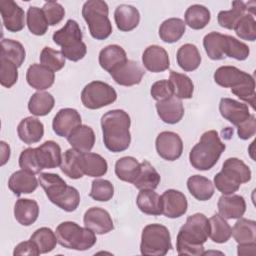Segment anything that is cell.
Listing matches in <instances>:
<instances>
[{
    "instance_id": "6da1fadb",
    "label": "cell",
    "mask_w": 256,
    "mask_h": 256,
    "mask_svg": "<svg viewBox=\"0 0 256 256\" xmlns=\"http://www.w3.org/2000/svg\"><path fill=\"white\" fill-rule=\"evenodd\" d=\"M210 232L209 219L202 213L189 216L180 228L176 238V249L179 255H204L203 244Z\"/></svg>"
},
{
    "instance_id": "7a4b0ae2",
    "label": "cell",
    "mask_w": 256,
    "mask_h": 256,
    "mask_svg": "<svg viewBox=\"0 0 256 256\" xmlns=\"http://www.w3.org/2000/svg\"><path fill=\"white\" fill-rule=\"evenodd\" d=\"M130 125V116L122 109L110 110L101 117L103 142L109 151L118 153L128 149L131 142Z\"/></svg>"
},
{
    "instance_id": "3957f363",
    "label": "cell",
    "mask_w": 256,
    "mask_h": 256,
    "mask_svg": "<svg viewBox=\"0 0 256 256\" xmlns=\"http://www.w3.org/2000/svg\"><path fill=\"white\" fill-rule=\"evenodd\" d=\"M214 81L221 87L231 88L239 99L247 102L254 109L255 80L252 75L235 66H221L214 72Z\"/></svg>"
},
{
    "instance_id": "277c9868",
    "label": "cell",
    "mask_w": 256,
    "mask_h": 256,
    "mask_svg": "<svg viewBox=\"0 0 256 256\" xmlns=\"http://www.w3.org/2000/svg\"><path fill=\"white\" fill-rule=\"evenodd\" d=\"M40 186L44 189L48 199L66 212H73L80 204L78 190L66 184V182L55 173H41L38 177Z\"/></svg>"
},
{
    "instance_id": "5b68a950",
    "label": "cell",
    "mask_w": 256,
    "mask_h": 256,
    "mask_svg": "<svg viewBox=\"0 0 256 256\" xmlns=\"http://www.w3.org/2000/svg\"><path fill=\"white\" fill-rule=\"evenodd\" d=\"M225 148L216 130L206 131L189 153L190 164L200 171L209 170L216 165Z\"/></svg>"
},
{
    "instance_id": "8992f818",
    "label": "cell",
    "mask_w": 256,
    "mask_h": 256,
    "mask_svg": "<svg viewBox=\"0 0 256 256\" xmlns=\"http://www.w3.org/2000/svg\"><path fill=\"white\" fill-rule=\"evenodd\" d=\"M250 180V168L242 160L231 157L224 161L222 170L214 176V186L223 195H230L238 191L241 184Z\"/></svg>"
},
{
    "instance_id": "52a82bcc",
    "label": "cell",
    "mask_w": 256,
    "mask_h": 256,
    "mask_svg": "<svg viewBox=\"0 0 256 256\" xmlns=\"http://www.w3.org/2000/svg\"><path fill=\"white\" fill-rule=\"evenodd\" d=\"M82 37L79 24L75 20L69 19L61 29L53 33L52 39L56 45L61 47V53L66 59L76 62L83 59L87 53V47L82 41Z\"/></svg>"
},
{
    "instance_id": "ba28073f",
    "label": "cell",
    "mask_w": 256,
    "mask_h": 256,
    "mask_svg": "<svg viewBox=\"0 0 256 256\" xmlns=\"http://www.w3.org/2000/svg\"><path fill=\"white\" fill-rule=\"evenodd\" d=\"M58 243L67 249L85 251L96 244L95 233L87 227H81L76 222L65 221L60 223L55 231Z\"/></svg>"
},
{
    "instance_id": "9c48e42d",
    "label": "cell",
    "mask_w": 256,
    "mask_h": 256,
    "mask_svg": "<svg viewBox=\"0 0 256 256\" xmlns=\"http://www.w3.org/2000/svg\"><path fill=\"white\" fill-rule=\"evenodd\" d=\"M109 8L105 1L88 0L82 7V16L86 21L91 36L96 40L107 39L112 33L108 18Z\"/></svg>"
},
{
    "instance_id": "30bf717a",
    "label": "cell",
    "mask_w": 256,
    "mask_h": 256,
    "mask_svg": "<svg viewBox=\"0 0 256 256\" xmlns=\"http://www.w3.org/2000/svg\"><path fill=\"white\" fill-rule=\"evenodd\" d=\"M171 249V236L167 227L157 223L144 227L140 243V252L142 255L164 256Z\"/></svg>"
},
{
    "instance_id": "8fae6325",
    "label": "cell",
    "mask_w": 256,
    "mask_h": 256,
    "mask_svg": "<svg viewBox=\"0 0 256 256\" xmlns=\"http://www.w3.org/2000/svg\"><path fill=\"white\" fill-rule=\"evenodd\" d=\"M117 93L115 89L102 81L88 83L81 92V102L84 107L95 110L108 106L115 102Z\"/></svg>"
},
{
    "instance_id": "7c38bea8",
    "label": "cell",
    "mask_w": 256,
    "mask_h": 256,
    "mask_svg": "<svg viewBox=\"0 0 256 256\" xmlns=\"http://www.w3.org/2000/svg\"><path fill=\"white\" fill-rule=\"evenodd\" d=\"M155 147L158 155L167 160H177L183 152V141L181 137L172 131H163L158 134Z\"/></svg>"
},
{
    "instance_id": "4fadbf2b",
    "label": "cell",
    "mask_w": 256,
    "mask_h": 256,
    "mask_svg": "<svg viewBox=\"0 0 256 256\" xmlns=\"http://www.w3.org/2000/svg\"><path fill=\"white\" fill-rule=\"evenodd\" d=\"M109 74L117 84L128 87L139 84L145 74V70L139 62L127 60Z\"/></svg>"
},
{
    "instance_id": "5bb4252c",
    "label": "cell",
    "mask_w": 256,
    "mask_h": 256,
    "mask_svg": "<svg viewBox=\"0 0 256 256\" xmlns=\"http://www.w3.org/2000/svg\"><path fill=\"white\" fill-rule=\"evenodd\" d=\"M162 214L167 218L175 219L187 212L188 202L186 196L175 189H168L161 195Z\"/></svg>"
},
{
    "instance_id": "9a60e30c",
    "label": "cell",
    "mask_w": 256,
    "mask_h": 256,
    "mask_svg": "<svg viewBox=\"0 0 256 256\" xmlns=\"http://www.w3.org/2000/svg\"><path fill=\"white\" fill-rule=\"evenodd\" d=\"M0 13L4 27L9 32H19L25 26L24 10L12 0L0 1Z\"/></svg>"
},
{
    "instance_id": "2e32d148",
    "label": "cell",
    "mask_w": 256,
    "mask_h": 256,
    "mask_svg": "<svg viewBox=\"0 0 256 256\" xmlns=\"http://www.w3.org/2000/svg\"><path fill=\"white\" fill-rule=\"evenodd\" d=\"M83 221L85 227L92 230L95 234H107L114 229L113 220L110 214L100 207L89 208L84 214Z\"/></svg>"
},
{
    "instance_id": "e0dca14e",
    "label": "cell",
    "mask_w": 256,
    "mask_h": 256,
    "mask_svg": "<svg viewBox=\"0 0 256 256\" xmlns=\"http://www.w3.org/2000/svg\"><path fill=\"white\" fill-rule=\"evenodd\" d=\"M81 116L76 109L62 108L56 113L52 128L56 135L67 138L75 128L81 125Z\"/></svg>"
},
{
    "instance_id": "ac0fdd59",
    "label": "cell",
    "mask_w": 256,
    "mask_h": 256,
    "mask_svg": "<svg viewBox=\"0 0 256 256\" xmlns=\"http://www.w3.org/2000/svg\"><path fill=\"white\" fill-rule=\"evenodd\" d=\"M142 63L148 71L153 73L163 72L170 66L167 51L159 45H150L144 50L142 54Z\"/></svg>"
},
{
    "instance_id": "d6986e66",
    "label": "cell",
    "mask_w": 256,
    "mask_h": 256,
    "mask_svg": "<svg viewBox=\"0 0 256 256\" xmlns=\"http://www.w3.org/2000/svg\"><path fill=\"white\" fill-rule=\"evenodd\" d=\"M221 116L235 126H238L250 117L249 108L245 103H241L231 98H222L219 103Z\"/></svg>"
},
{
    "instance_id": "ffe728a7",
    "label": "cell",
    "mask_w": 256,
    "mask_h": 256,
    "mask_svg": "<svg viewBox=\"0 0 256 256\" xmlns=\"http://www.w3.org/2000/svg\"><path fill=\"white\" fill-rule=\"evenodd\" d=\"M219 214L225 219L241 218L246 211V201L243 196L230 194L222 195L217 203Z\"/></svg>"
},
{
    "instance_id": "44dd1931",
    "label": "cell",
    "mask_w": 256,
    "mask_h": 256,
    "mask_svg": "<svg viewBox=\"0 0 256 256\" xmlns=\"http://www.w3.org/2000/svg\"><path fill=\"white\" fill-rule=\"evenodd\" d=\"M26 80L33 89L46 90L54 84L55 74L47 67L34 63L27 69Z\"/></svg>"
},
{
    "instance_id": "7402d4cb",
    "label": "cell",
    "mask_w": 256,
    "mask_h": 256,
    "mask_svg": "<svg viewBox=\"0 0 256 256\" xmlns=\"http://www.w3.org/2000/svg\"><path fill=\"white\" fill-rule=\"evenodd\" d=\"M19 139L27 145L39 142L44 135L43 123L32 116L26 117L20 121L17 127Z\"/></svg>"
},
{
    "instance_id": "603a6c76",
    "label": "cell",
    "mask_w": 256,
    "mask_h": 256,
    "mask_svg": "<svg viewBox=\"0 0 256 256\" xmlns=\"http://www.w3.org/2000/svg\"><path fill=\"white\" fill-rule=\"evenodd\" d=\"M34 175L35 174H32L22 169L14 172L8 180L9 189L16 196H20L21 194H30L34 192L37 189L39 183Z\"/></svg>"
},
{
    "instance_id": "cb8c5ba5",
    "label": "cell",
    "mask_w": 256,
    "mask_h": 256,
    "mask_svg": "<svg viewBox=\"0 0 256 256\" xmlns=\"http://www.w3.org/2000/svg\"><path fill=\"white\" fill-rule=\"evenodd\" d=\"M157 114L160 119L167 124H176L184 116V106L181 99L171 97L167 100L156 103Z\"/></svg>"
},
{
    "instance_id": "d4e9b609",
    "label": "cell",
    "mask_w": 256,
    "mask_h": 256,
    "mask_svg": "<svg viewBox=\"0 0 256 256\" xmlns=\"http://www.w3.org/2000/svg\"><path fill=\"white\" fill-rule=\"evenodd\" d=\"M36 152L42 169H54L61 165V148L55 141H45L36 148Z\"/></svg>"
},
{
    "instance_id": "484cf974",
    "label": "cell",
    "mask_w": 256,
    "mask_h": 256,
    "mask_svg": "<svg viewBox=\"0 0 256 256\" xmlns=\"http://www.w3.org/2000/svg\"><path fill=\"white\" fill-rule=\"evenodd\" d=\"M67 141L72 148L81 153H87L94 147L95 133L90 126L81 124L68 135Z\"/></svg>"
},
{
    "instance_id": "4316f807",
    "label": "cell",
    "mask_w": 256,
    "mask_h": 256,
    "mask_svg": "<svg viewBox=\"0 0 256 256\" xmlns=\"http://www.w3.org/2000/svg\"><path fill=\"white\" fill-rule=\"evenodd\" d=\"M114 19L120 31L128 32L135 29L140 22V13L137 8L128 4L117 6L114 12Z\"/></svg>"
},
{
    "instance_id": "83f0119b",
    "label": "cell",
    "mask_w": 256,
    "mask_h": 256,
    "mask_svg": "<svg viewBox=\"0 0 256 256\" xmlns=\"http://www.w3.org/2000/svg\"><path fill=\"white\" fill-rule=\"evenodd\" d=\"M255 6L249 7V3H244L243 1H233L232 2V9L227 11H220L217 16L218 24L226 29L232 30L234 29L235 24L238 20L246 14V12L250 11V14L254 15Z\"/></svg>"
},
{
    "instance_id": "f1b7e54d",
    "label": "cell",
    "mask_w": 256,
    "mask_h": 256,
    "mask_svg": "<svg viewBox=\"0 0 256 256\" xmlns=\"http://www.w3.org/2000/svg\"><path fill=\"white\" fill-rule=\"evenodd\" d=\"M39 216V206L35 200L20 198L14 205V217L23 226L32 225Z\"/></svg>"
},
{
    "instance_id": "f546056e",
    "label": "cell",
    "mask_w": 256,
    "mask_h": 256,
    "mask_svg": "<svg viewBox=\"0 0 256 256\" xmlns=\"http://www.w3.org/2000/svg\"><path fill=\"white\" fill-rule=\"evenodd\" d=\"M127 54L125 50L116 44L108 45L99 53V64L102 69L110 73L112 70L126 62Z\"/></svg>"
},
{
    "instance_id": "4dcf8cb0",
    "label": "cell",
    "mask_w": 256,
    "mask_h": 256,
    "mask_svg": "<svg viewBox=\"0 0 256 256\" xmlns=\"http://www.w3.org/2000/svg\"><path fill=\"white\" fill-rule=\"evenodd\" d=\"M136 203L139 210L144 214L153 216H158L162 214L161 196L158 195L154 190H140L137 195Z\"/></svg>"
},
{
    "instance_id": "1f68e13d",
    "label": "cell",
    "mask_w": 256,
    "mask_h": 256,
    "mask_svg": "<svg viewBox=\"0 0 256 256\" xmlns=\"http://www.w3.org/2000/svg\"><path fill=\"white\" fill-rule=\"evenodd\" d=\"M176 59L179 67L186 72L196 70L201 63V55L198 48L190 43L184 44L178 49Z\"/></svg>"
},
{
    "instance_id": "d6a6232c",
    "label": "cell",
    "mask_w": 256,
    "mask_h": 256,
    "mask_svg": "<svg viewBox=\"0 0 256 256\" xmlns=\"http://www.w3.org/2000/svg\"><path fill=\"white\" fill-rule=\"evenodd\" d=\"M81 168L84 175L89 177H101L107 173V161L97 153H82Z\"/></svg>"
},
{
    "instance_id": "836d02e7",
    "label": "cell",
    "mask_w": 256,
    "mask_h": 256,
    "mask_svg": "<svg viewBox=\"0 0 256 256\" xmlns=\"http://www.w3.org/2000/svg\"><path fill=\"white\" fill-rule=\"evenodd\" d=\"M187 188L190 194L199 201H207L214 194V184L201 175L190 176L187 180Z\"/></svg>"
},
{
    "instance_id": "e575fe53",
    "label": "cell",
    "mask_w": 256,
    "mask_h": 256,
    "mask_svg": "<svg viewBox=\"0 0 256 256\" xmlns=\"http://www.w3.org/2000/svg\"><path fill=\"white\" fill-rule=\"evenodd\" d=\"M186 31V24L180 18H169L159 27V37L165 43H175L181 39Z\"/></svg>"
},
{
    "instance_id": "d590c367",
    "label": "cell",
    "mask_w": 256,
    "mask_h": 256,
    "mask_svg": "<svg viewBox=\"0 0 256 256\" xmlns=\"http://www.w3.org/2000/svg\"><path fill=\"white\" fill-rule=\"evenodd\" d=\"M160 180L161 177L157 170L150 164V162L144 160L142 163H140V171L137 178L133 182V185L139 190H154L158 187Z\"/></svg>"
},
{
    "instance_id": "8d00e7d4",
    "label": "cell",
    "mask_w": 256,
    "mask_h": 256,
    "mask_svg": "<svg viewBox=\"0 0 256 256\" xmlns=\"http://www.w3.org/2000/svg\"><path fill=\"white\" fill-rule=\"evenodd\" d=\"M81 152L74 148L66 150L62 156L61 171L71 179L82 178L84 173L81 168Z\"/></svg>"
},
{
    "instance_id": "74e56055",
    "label": "cell",
    "mask_w": 256,
    "mask_h": 256,
    "mask_svg": "<svg viewBox=\"0 0 256 256\" xmlns=\"http://www.w3.org/2000/svg\"><path fill=\"white\" fill-rule=\"evenodd\" d=\"M232 236L238 244L256 243V222L246 218H238L232 228Z\"/></svg>"
},
{
    "instance_id": "f35d334b",
    "label": "cell",
    "mask_w": 256,
    "mask_h": 256,
    "mask_svg": "<svg viewBox=\"0 0 256 256\" xmlns=\"http://www.w3.org/2000/svg\"><path fill=\"white\" fill-rule=\"evenodd\" d=\"M185 24L194 30H200L207 26L211 19L208 8L200 4H194L187 8L185 14Z\"/></svg>"
},
{
    "instance_id": "ab89813d",
    "label": "cell",
    "mask_w": 256,
    "mask_h": 256,
    "mask_svg": "<svg viewBox=\"0 0 256 256\" xmlns=\"http://www.w3.org/2000/svg\"><path fill=\"white\" fill-rule=\"evenodd\" d=\"M140 171V163L132 156H125L115 163V174L118 179L133 183Z\"/></svg>"
},
{
    "instance_id": "60d3db41",
    "label": "cell",
    "mask_w": 256,
    "mask_h": 256,
    "mask_svg": "<svg viewBox=\"0 0 256 256\" xmlns=\"http://www.w3.org/2000/svg\"><path fill=\"white\" fill-rule=\"evenodd\" d=\"M55 104L54 97L44 91L34 93L28 102V110L32 115L45 116L51 112Z\"/></svg>"
},
{
    "instance_id": "b9f144b4",
    "label": "cell",
    "mask_w": 256,
    "mask_h": 256,
    "mask_svg": "<svg viewBox=\"0 0 256 256\" xmlns=\"http://www.w3.org/2000/svg\"><path fill=\"white\" fill-rule=\"evenodd\" d=\"M209 237L215 243H226L232 236V228L220 214H214L209 219Z\"/></svg>"
},
{
    "instance_id": "7bdbcfd3",
    "label": "cell",
    "mask_w": 256,
    "mask_h": 256,
    "mask_svg": "<svg viewBox=\"0 0 256 256\" xmlns=\"http://www.w3.org/2000/svg\"><path fill=\"white\" fill-rule=\"evenodd\" d=\"M174 90V95L178 99H190L193 96L194 84L192 80L185 74L170 71V78Z\"/></svg>"
},
{
    "instance_id": "ee69618b",
    "label": "cell",
    "mask_w": 256,
    "mask_h": 256,
    "mask_svg": "<svg viewBox=\"0 0 256 256\" xmlns=\"http://www.w3.org/2000/svg\"><path fill=\"white\" fill-rule=\"evenodd\" d=\"M224 40L225 35L219 32H210L205 35L203 39V46L210 59L222 60L225 58Z\"/></svg>"
},
{
    "instance_id": "f6af8a7d",
    "label": "cell",
    "mask_w": 256,
    "mask_h": 256,
    "mask_svg": "<svg viewBox=\"0 0 256 256\" xmlns=\"http://www.w3.org/2000/svg\"><path fill=\"white\" fill-rule=\"evenodd\" d=\"M26 52L23 45L12 39H3L1 41V57L13 62L20 67L25 60Z\"/></svg>"
},
{
    "instance_id": "bcb514c9",
    "label": "cell",
    "mask_w": 256,
    "mask_h": 256,
    "mask_svg": "<svg viewBox=\"0 0 256 256\" xmlns=\"http://www.w3.org/2000/svg\"><path fill=\"white\" fill-rule=\"evenodd\" d=\"M38 247L41 254H46L54 250L58 243L56 234L48 227H41L37 229L30 237Z\"/></svg>"
},
{
    "instance_id": "7dc6e473",
    "label": "cell",
    "mask_w": 256,
    "mask_h": 256,
    "mask_svg": "<svg viewBox=\"0 0 256 256\" xmlns=\"http://www.w3.org/2000/svg\"><path fill=\"white\" fill-rule=\"evenodd\" d=\"M26 21L29 31L36 36H42L48 30L49 25L42 11V8L30 6L27 11Z\"/></svg>"
},
{
    "instance_id": "c3c4849f",
    "label": "cell",
    "mask_w": 256,
    "mask_h": 256,
    "mask_svg": "<svg viewBox=\"0 0 256 256\" xmlns=\"http://www.w3.org/2000/svg\"><path fill=\"white\" fill-rule=\"evenodd\" d=\"M224 54L225 57H230L239 61H243L248 58L250 54V49L248 45H246L244 42L230 35H225Z\"/></svg>"
},
{
    "instance_id": "681fc988",
    "label": "cell",
    "mask_w": 256,
    "mask_h": 256,
    "mask_svg": "<svg viewBox=\"0 0 256 256\" xmlns=\"http://www.w3.org/2000/svg\"><path fill=\"white\" fill-rule=\"evenodd\" d=\"M236 35L247 41H255L256 39V21L254 16L250 13L243 15L234 26Z\"/></svg>"
},
{
    "instance_id": "f907efd6",
    "label": "cell",
    "mask_w": 256,
    "mask_h": 256,
    "mask_svg": "<svg viewBox=\"0 0 256 256\" xmlns=\"http://www.w3.org/2000/svg\"><path fill=\"white\" fill-rule=\"evenodd\" d=\"M39 59L41 65L53 72L59 71L65 66V57L61 51L54 50L51 47H44L40 53Z\"/></svg>"
},
{
    "instance_id": "816d5d0a",
    "label": "cell",
    "mask_w": 256,
    "mask_h": 256,
    "mask_svg": "<svg viewBox=\"0 0 256 256\" xmlns=\"http://www.w3.org/2000/svg\"><path fill=\"white\" fill-rule=\"evenodd\" d=\"M114 195V186L109 180L95 179L91 184V191L89 196L100 202H107L112 199Z\"/></svg>"
},
{
    "instance_id": "f5cc1de1",
    "label": "cell",
    "mask_w": 256,
    "mask_h": 256,
    "mask_svg": "<svg viewBox=\"0 0 256 256\" xmlns=\"http://www.w3.org/2000/svg\"><path fill=\"white\" fill-rule=\"evenodd\" d=\"M19 166L22 170H26L32 174H38L43 169L40 166L36 148H26L19 156Z\"/></svg>"
},
{
    "instance_id": "db71d44e",
    "label": "cell",
    "mask_w": 256,
    "mask_h": 256,
    "mask_svg": "<svg viewBox=\"0 0 256 256\" xmlns=\"http://www.w3.org/2000/svg\"><path fill=\"white\" fill-rule=\"evenodd\" d=\"M17 68L13 62L0 57V83L3 87L11 88L17 82Z\"/></svg>"
},
{
    "instance_id": "11a10c76",
    "label": "cell",
    "mask_w": 256,
    "mask_h": 256,
    "mask_svg": "<svg viewBox=\"0 0 256 256\" xmlns=\"http://www.w3.org/2000/svg\"><path fill=\"white\" fill-rule=\"evenodd\" d=\"M42 11L45 15L48 25L50 26L59 24L65 16V9L60 3L56 1L46 2L42 7Z\"/></svg>"
},
{
    "instance_id": "9f6ffc18",
    "label": "cell",
    "mask_w": 256,
    "mask_h": 256,
    "mask_svg": "<svg viewBox=\"0 0 256 256\" xmlns=\"http://www.w3.org/2000/svg\"><path fill=\"white\" fill-rule=\"evenodd\" d=\"M150 94L154 100L163 101L174 96V90L169 80H159L152 84Z\"/></svg>"
},
{
    "instance_id": "6f0895ef",
    "label": "cell",
    "mask_w": 256,
    "mask_h": 256,
    "mask_svg": "<svg viewBox=\"0 0 256 256\" xmlns=\"http://www.w3.org/2000/svg\"><path fill=\"white\" fill-rule=\"evenodd\" d=\"M237 129V133H238V137L242 140H247L250 139L251 137H253L256 133V118L255 115H250V117L245 120L244 122H242L241 124H239Z\"/></svg>"
},
{
    "instance_id": "680465c9",
    "label": "cell",
    "mask_w": 256,
    "mask_h": 256,
    "mask_svg": "<svg viewBox=\"0 0 256 256\" xmlns=\"http://www.w3.org/2000/svg\"><path fill=\"white\" fill-rule=\"evenodd\" d=\"M40 251L38 249V247L36 246V244L31 241L30 239L28 241H23L21 243H19L13 251V255L14 256H18V255H28V256H38L40 255Z\"/></svg>"
},
{
    "instance_id": "91938a15",
    "label": "cell",
    "mask_w": 256,
    "mask_h": 256,
    "mask_svg": "<svg viewBox=\"0 0 256 256\" xmlns=\"http://www.w3.org/2000/svg\"><path fill=\"white\" fill-rule=\"evenodd\" d=\"M256 249V243L238 244L237 253L238 255H254Z\"/></svg>"
},
{
    "instance_id": "94428289",
    "label": "cell",
    "mask_w": 256,
    "mask_h": 256,
    "mask_svg": "<svg viewBox=\"0 0 256 256\" xmlns=\"http://www.w3.org/2000/svg\"><path fill=\"white\" fill-rule=\"evenodd\" d=\"M0 148H1V166H3L7 163V161L10 158V147L6 142L1 141Z\"/></svg>"
}]
</instances>
